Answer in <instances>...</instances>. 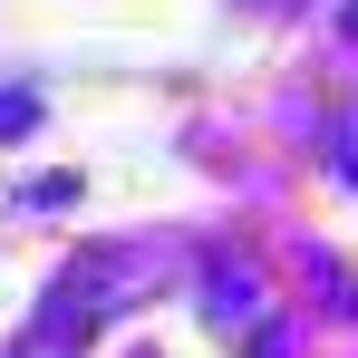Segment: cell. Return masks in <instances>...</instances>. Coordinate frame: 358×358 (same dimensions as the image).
<instances>
[{
	"label": "cell",
	"instance_id": "6da1fadb",
	"mask_svg": "<svg viewBox=\"0 0 358 358\" xmlns=\"http://www.w3.org/2000/svg\"><path fill=\"white\" fill-rule=\"evenodd\" d=\"M213 320L223 329H252L262 320V271L252 262H213Z\"/></svg>",
	"mask_w": 358,
	"mask_h": 358
},
{
	"label": "cell",
	"instance_id": "7a4b0ae2",
	"mask_svg": "<svg viewBox=\"0 0 358 358\" xmlns=\"http://www.w3.org/2000/svg\"><path fill=\"white\" fill-rule=\"evenodd\" d=\"M310 281H320V291H329V300L358 320V271H339V262H310Z\"/></svg>",
	"mask_w": 358,
	"mask_h": 358
},
{
	"label": "cell",
	"instance_id": "3957f363",
	"mask_svg": "<svg viewBox=\"0 0 358 358\" xmlns=\"http://www.w3.org/2000/svg\"><path fill=\"white\" fill-rule=\"evenodd\" d=\"M39 126V97H0V136H29Z\"/></svg>",
	"mask_w": 358,
	"mask_h": 358
},
{
	"label": "cell",
	"instance_id": "277c9868",
	"mask_svg": "<svg viewBox=\"0 0 358 358\" xmlns=\"http://www.w3.org/2000/svg\"><path fill=\"white\" fill-rule=\"evenodd\" d=\"M349 39H358V0H349Z\"/></svg>",
	"mask_w": 358,
	"mask_h": 358
}]
</instances>
